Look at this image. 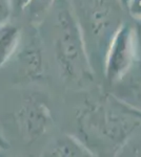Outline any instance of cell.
I'll return each mask as SVG.
<instances>
[{
	"instance_id": "6da1fadb",
	"label": "cell",
	"mask_w": 141,
	"mask_h": 157,
	"mask_svg": "<svg viewBox=\"0 0 141 157\" xmlns=\"http://www.w3.org/2000/svg\"><path fill=\"white\" fill-rule=\"evenodd\" d=\"M81 129L100 145L117 147L140 124L141 117L110 100L91 103L80 116Z\"/></svg>"
},
{
	"instance_id": "7a4b0ae2",
	"label": "cell",
	"mask_w": 141,
	"mask_h": 157,
	"mask_svg": "<svg viewBox=\"0 0 141 157\" xmlns=\"http://www.w3.org/2000/svg\"><path fill=\"white\" fill-rule=\"evenodd\" d=\"M57 21L59 32L56 40V55L63 75L75 82L89 78L86 55L71 13L65 9L60 10Z\"/></svg>"
},
{
	"instance_id": "3957f363",
	"label": "cell",
	"mask_w": 141,
	"mask_h": 157,
	"mask_svg": "<svg viewBox=\"0 0 141 157\" xmlns=\"http://www.w3.org/2000/svg\"><path fill=\"white\" fill-rule=\"evenodd\" d=\"M84 20L89 37L97 45L112 42L119 27V9L115 0H86Z\"/></svg>"
},
{
	"instance_id": "277c9868",
	"label": "cell",
	"mask_w": 141,
	"mask_h": 157,
	"mask_svg": "<svg viewBox=\"0 0 141 157\" xmlns=\"http://www.w3.org/2000/svg\"><path fill=\"white\" fill-rule=\"evenodd\" d=\"M132 34L127 26L119 29L110 45L106 61V78L115 83L131 67L133 56Z\"/></svg>"
},
{
	"instance_id": "5b68a950",
	"label": "cell",
	"mask_w": 141,
	"mask_h": 157,
	"mask_svg": "<svg viewBox=\"0 0 141 157\" xmlns=\"http://www.w3.org/2000/svg\"><path fill=\"white\" fill-rule=\"evenodd\" d=\"M118 81H121L120 89L123 98H129L132 103L141 108V65L131 68ZM117 81V82H118Z\"/></svg>"
},
{
	"instance_id": "8992f818",
	"label": "cell",
	"mask_w": 141,
	"mask_h": 157,
	"mask_svg": "<svg viewBox=\"0 0 141 157\" xmlns=\"http://www.w3.org/2000/svg\"><path fill=\"white\" fill-rule=\"evenodd\" d=\"M24 125L27 134L31 137H36L43 131L48 121L47 111L39 105H31L24 115Z\"/></svg>"
},
{
	"instance_id": "52a82bcc",
	"label": "cell",
	"mask_w": 141,
	"mask_h": 157,
	"mask_svg": "<svg viewBox=\"0 0 141 157\" xmlns=\"http://www.w3.org/2000/svg\"><path fill=\"white\" fill-rule=\"evenodd\" d=\"M17 39V29L13 26L0 30V64L9 57Z\"/></svg>"
},
{
	"instance_id": "ba28073f",
	"label": "cell",
	"mask_w": 141,
	"mask_h": 157,
	"mask_svg": "<svg viewBox=\"0 0 141 157\" xmlns=\"http://www.w3.org/2000/svg\"><path fill=\"white\" fill-rule=\"evenodd\" d=\"M84 151L73 141H61L53 150V155L58 156H80Z\"/></svg>"
},
{
	"instance_id": "9c48e42d",
	"label": "cell",
	"mask_w": 141,
	"mask_h": 157,
	"mask_svg": "<svg viewBox=\"0 0 141 157\" xmlns=\"http://www.w3.org/2000/svg\"><path fill=\"white\" fill-rule=\"evenodd\" d=\"M129 11L136 18L141 19V0H130Z\"/></svg>"
},
{
	"instance_id": "30bf717a",
	"label": "cell",
	"mask_w": 141,
	"mask_h": 157,
	"mask_svg": "<svg viewBox=\"0 0 141 157\" xmlns=\"http://www.w3.org/2000/svg\"><path fill=\"white\" fill-rule=\"evenodd\" d=\"M51 0H33L32 3V12H39L43 11L50 4Z\"/></svg>"
},
{
	"instance_id": "8fae6325",
	"label": "cell",
	"mask_w": 141,
	"mask_h": 157,
	"mask_svg": "<svg viewBox=\"0 0 141 157\" xmlns=\"http://www.w3.org/2000/svg\"><path fill=\"white\" fill-rule=\"evenodd\" d=\"M9 15V2L7 0H0V23L3 22Z\"/></svg>"
},
{
	"instance_id": "7c38bea8",
	"label": "cell",
	"mask_w": 141,
	"mask_h": 157,
	"mask_svg": "<svg viewBox=\"0 0 141 157\" xmlns=\"http://www.w3.org/2000/svg\"><path fill=\"white\" fill-rule=\"evenodd\" d=\"M136 38H137L138 46L141 49V22H139L137 26H136Z\"/></svg>"
},
{
	"instance_id": "4fadbf2b",
	"label": "cell",
	"mask_w": 141,
	"mask_h": 157,
	"mask_svg": "<svg viewBox=\"0 0 141 157\" xmlns=\"http://www.w3.org/2000/svg\"><path fill=\"white\" fill-rule=\"evenodd\" d=\"M139 152H140V153H141V147H140V150H139Z\"/></svg>"
}]
</instances>
